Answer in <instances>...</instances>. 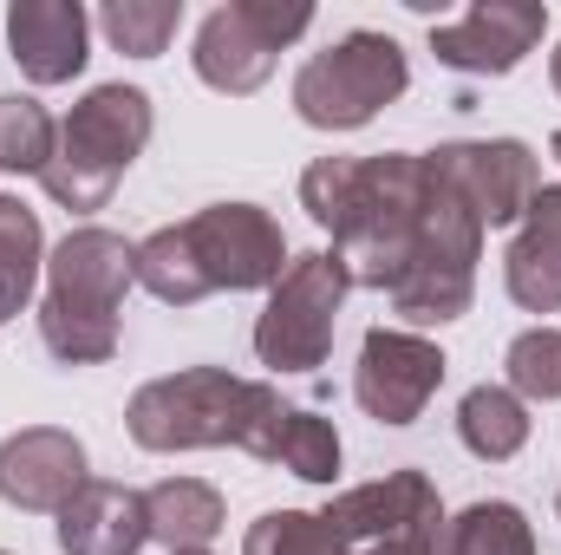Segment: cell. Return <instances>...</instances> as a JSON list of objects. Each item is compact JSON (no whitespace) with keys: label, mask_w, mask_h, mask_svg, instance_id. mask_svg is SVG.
I'll use <instances>...</instances> for the list:
<instances>
[{"label":"cell","mask_w":561,"mask_h":555,"mask_svg":"<svg viewBox=\"0 0 561 555\" xmlns=\"http://www.w3.org/2000/svg\"><path fill=\"white\" fill-rule=\"evenodd\" d=\"M300 209L333 229V262L346 287H379L392 294L412 249H419V216H424V163L405 150L379 157H313L300 177Z\"/></svg>","instance_id":"6da1fadb"},{"label":"cell","mask_w":561,"mask_h":555,"mask_svg":"<svg viewBox=\"0 0 561 555\" xmlns=\"http://www.w3.org/2000/svg\"><path fill=\"white\" fill-rule=\"evenodd\" d=\"M138 281V249L99 223L72 229L46 256V301H39V340L59 366H105L118 353V307Z\"/></svg>","instance_id":"7a4b0ae2"},{"label":"cell","mask_w":561,"mask_h":555,"mask_svg":"<svg viewBox=\"0 0 561 555\" xmlns=\"http://www.w3.org/2000/svg\"><path fill=\"white\" fill-rule=\"evenodd\" d=\"M150 92L144 86H92L72 118H59L53 163L39 170V190L59 209H105L118 177L131 170L150 144Z\"/></svg>","instance_id":"3957f363"},{"label":"cell","mask_w":561,"mask_h":555,"mask_svg":"<svg viewBox=\"0 0 561 555\" xmlns=\"http://www.w3.org/2000/svg\"><path fill=\"white\" fill-rule=\"evenodd\" d=\"M424 163V216H419V249H412V269L392 287V314L412 320V327H444L457 314H470V294H477V262H483V223L477 209Z\"/></svg>","instance_id":"277c9868"},{"label":"cell","mask_w":561,"mask_h":555,"mask_svg":"<svg viewBox=\"0 0 561 555\" xmlns=\"http://www.w3.org/2000/svg\"><path fill=\"white\" fill-rule=\"evenodd\" d=\"M255 386L262 380H236L229 366H183L170 380L138 386L125 424L144 451H216V444L242 451L255 418Z\"/></svg>","instance_id":"5b68a950"},{"label":"cell","mask_w":561,"mask_h":555,"mask_svg":"<svg viewBox=\"0 0 561 555\" xmlns=\"http://www.w3.org/2000/svg\"><path fill=\"white\" fill-rule=\"evenodd\" d=\"M405 86H412L405 46L392 33H366L359 26V33L333 39L327 53H313L294 72V112L313 132H359L392 99H405Z\"/></svg>","instance_id":"8992f818"},{"label":"cell","mask_w":561,"mask_h":555,"mask_svg":"<svg viewBox=\"0 0 561 555\" xmlns=\"http://www.w3.org/2000/svg\"><path fill=\"white\" fill-rule=\"evenodd\" d=\"M340 301H346V275L327 249L294 256L287 275L268 287L262 320H255V360L268 373H320L333 353Z\"/></svg>","instance_id":"52a82bcc"},{"label":"cell","mask_w":561,"mask_h":555,"mask_svg":"<svg viewBox=\"0 0 561 555\" xmlns=\"http://www.w3.org/2000/svg\"><path fill=\"white\" fill-rule=\"evenodd\" d=\"M307 26H313L307 0H229L196 26V53H190L196 79L229 99H249L268 86L280 46H294Z\"/></svg>","instance_id":"ba28073f"},{"label":"cell","mask_w":561,"mask_h":555,"mask_svg":"<svg viewBox=\"0 0 561 555\" xmlns=\"http://www.w3.org/2000/svg\"><path fill=\"white\" fill-rule=\"evenodd\" d=\"M176 242L190 256V269L203 281V294H242V287H275L287 275V236L268 209L255 203H209L190 223H176Z\"/></svg>","instance_id":"9c48e42d"},{"label":"cell","mask_w":561,"mask_h":555,"mask_svg":"<svg viewBox=\"0 0 561 555\" xmlns=\"http://www.w3.org/2000/svg\"><path fill=\"white\" fill-rule=\"evenodd\" d=\"M320 517H327L346 543L405 550V555H437V536H444V503H437V484H431L424 471H392V477H379V484L340 490Z\"/></svg>","instance_id":"30bf717a"},{"label":"cell","mask_w":561,"mask_h":555,"mask_svg":"<svg viewBox=\"0 0 561 555\" xmlns=\"http://www.w3.org/2000/svg\"><path fill=\"white\" fill-rule=\"evenodd\" d=\"M431 157V170L477 209V223L483 229H510V223H523L529 216V203H536V190H542V163H536V150L516 138H457V144H437V150H424Z\"/></svg>","instance_id":"8fae6325"},{"label":"cell","mask_w":561,"mask_h":555,"mask_svg":"<svg viewBox=\"0 0 561 555\" xmlns=\"http://www.w3.org/2000/svg\"><path fill=\"white\" fill-rule=\"evenodd\" d=\"M444 386V353L437 340L405 333V327H373L359 340V366H353V399L379 424H412L431 406V393Z\"/></svg>","instance_id":"7c38bea8"},{"label":"cell","mask_w":561,"mask_h":555,"mask_svg":"<svg viewBox=\"0 0 561 555\" xmlns=\"http://www.w3.org/2000/svg\"><path fill=\"white\" fill-rule=\"evenodd\" d=\"M542 33H549V7H536V0H483V7H470L463 20L431 26V53H437V66H450V72L503 79V72H516V66L536 53Z\"/></svg>","instance_id":"4fadbf2b"},{"label":"cell","mask_w":561,"mask_h":555,"mask_svg":"<svg viewBox=\"0 0 561 555\" xmlns=\"http://www.w3.org/2000/svg\"><path fill=\"white\" fill-rule=\"evenodd\" d=\"M85 484V444L59 424H26L0 444V503L26 517H59Z\"/></svg>","instance_id":"5bb4252c"},{"label":"cell","mask_w":561,"mask_h":555,"mask_svg":"<svg viewBox=\"0 0 561 555\" xmlns=\"http://www.w3.org/2000/svg\"><path fill=\"white\" fill-rule=\"evenodd\" d=\"M7 39H13V59L33 86H66L85 72V39H92V20L79 0H13L7 13Z\"/></svg>","instance_id":"9a60e30c"},{"label":"cell","mask_w":561,"mask_h":555,"mask_svg":"<svg viewBox=\"0 0 561 555\" xmlns=\"http://www.w3.org/2000/svg\"><path fill=\"white\" fill-rule=\"evenodd\" d=\"M150 543V517H144V490L131 484H85L66 510H59V550L66 555H138Z\"/></svg>","instance_id":"2e32d148"},{"label":"cell","mask_w":561,"mask_h":555,"mask_svg":"<svg viewBox=\"0 0 561 555\" xmlns=\"http://www.w3.org/2000/svg\"><path fill=\"white\" fill-rule=\"evenodd\" d=\"M503 281L510 301L529 314H556L561 307V183H542L510 256H503Z\"/></svg>","instance_id":"e0dca14e"},{"label":"cell","mask_w":561,"mask_h":555,"mask_svg":"<svg viewBox=\"0 0 561 555\" xmlns=\"http://www.w3.org/2000/svg\"><path fill=\"white\" fill-rule=\"evenodd\" d=\"M144 517H150V543L163 550H209L216 530L229 523L222 517V490L203 484V477H163L144 490Z\"/></svg>","instance_id":"ac0fdd59"},{"label":"cell","mask_w":561,"mask_h":555,"mask_svg":"<svg viewBox=\"0 0 561 555\" xmlns=\"http://www.w3.org/2000/svg\"><path fill=\"white\" fill-rule=\"evenodd\" d=\"M457 438H463L470 457L510 464V457L529 444V406H523L510 386H470L463 406H457Z\"/></svg>","instance_id":"d6986e66"},{"label":"cell","mask_w":561,"mask_h":555,"mask_svg":"<svg viewBox=\"0 0 561 555\" xmlns=\"http://www.w3.org/2000/svg\"><path fill=\"white\" fill-rule=\"evenodd\" d=\"M437 555H536V530L516 503L490 497V503H470V510L444 517Z\"/></svg>","instance_id":"ffe728a7"},{"label":"cell","mask_w":561,"mask_h":555,"mask_svg":"<svg viewBox=\"0 0 561 555\" xmlns=\"http://www.w3.org/2000/svg\"><path fill=\"white\" fill-rule=\"evenodd\" d=\"M46 269V236L39 216L20 196H0V320H13L33 301V281Z\"/></svg>","instance_id":"44dd1931"},{"label":"cell","mask_w":561,"mask_h":555,"mask_svg":"<svg viewBox=\"0 0 561 555\" xmlns=\"http://www.w3.org/2000/svg\"><path fill=\"white\" fill-rule=\"evenodd\" d=\"M268 464L294 471L300 484H333V477H340V431H333L320 412H307V406H287Z\"/></svg>","instance_id":"7402d4cb"},{"label":"cell","mask_w":561,"mask_h":555,"mask_svg":"<svg viewBox=\"0 0 561 555\" xmlns=\"http://www.w3.org/2000/svg\"><path fill=\"white\" fill-rule=\"evenodd\" d=\"M242 555H353V543L313 510H268L249 523Z\"/></svg>","instance_id":"603a6c76"},{"label":"cell","mask_w":561,"mask_h":555,"mask_svg":"<svg viewBox=\"0 0 561 555\" xmlns=\"http://www.w3.org/2000/svg\"><path fill=\"white\" fill-rule=\"evenodd\" d=\"M99 26H105V39H112L118 53L157 59V53L176 39V26H183V0H105Z\"/></svg>","instance_id":"cb8c5ba5"},{"label":"cell","mask_w":561,"mask_h":555,"mask_svg":"<svg viewBox=\"0 0 561 555\" xmlns=\"http://www.w3.org/2000/svg\"><path fill=\"white\" fill-rule=\"evenodd\" d=\"M53 144H59V125L39 99H0V170L39 177L53 163Z\"/></svg>","instance_id":"d4e9b609"},{"label":"cell","mask_w":561,"mask_h":555,"mask_svg":"<svg viewBox=\"0 0 561 555\" xmlns=\"http://www.w3.org/2000/svg\"><path fill=\"white\" fill-rule=\"evenodd\" d=\"M510 393L516 399H536V406H556L561 399V333L556 327H529L510 340Z\"/></svg>","instance_id":"484cf974"},{"label":"cell","mask_w":561,"mask_h":555,"mask_svg":"<svg viewBox=\"0 0 561 555\" xmlns=\"http://www.w3.org/2000/svg\"><path fill=\"white\" fill-rule=\"evenodd\" d=\"M549 79H556V92H561V46H556V59H549Z\"/></svg>","instance_id":"4316f807"},{"label":"cell","mask_w":561,"mask_h":555,"mask_svg":"<svg viewBox=\"0 0 561 555\" xmlns=\"http://www.w3.org/2000/svg\"><path fill=\"white\" fill-rule=\"evenodd\" d=\"M549 150H556V157H561V132H556V138H549Z\"/></svg>","instance_id":"83f0119b"},{"label":"cell","mask_w":561,"mask_h":555,"mask_svg":"<svg viewBox=\"0 0 561 555\" xmlns=\"http://www.w3.org/2000/svg\"><path fill=\"white\" fill-rule=\"evenodd\" d=\"M366 555H405V550H366Z\"/></svg>","instance_id":"f1b7e54d"},{"label":"cell","mask_w":561,"mask_h":555,"mask_svg":"<svg viewBox=\"0 0 561 555\" xmlns=\"http://www.w3.org/2000/svg\"><path fill=\"white\" fill-rule=\"evenodd\" d=\"M176 555H209V550H176Z\"/></svg>","instance_id":"f546056e"},{"label":"cell","mask_w":561,"mask_h":555,"mask_svg":"<svg viewBox=\"0 0 561 555\" xmlns=\"http://www.w3.org/2000/svg\"><path fill=\"white\" fill-rule=\"evenodd\" d=\"M556 510H561V497H556Z\"/></svg>","instance_id":"4dcf8cb0"},{"label":"cell","mask_w":561,"mask_h":555,"mask_svg":"<svg viewBox=\"0 0 561 555\" xmlns=\"http://www.w3.org/2000/svg\"><path fill=\"white\" fill-rule=\"evenodd\" d=\"M0 555H7V550H0Z\"/></svg>","instance_id":"1f68e13d"}]
</instances>
